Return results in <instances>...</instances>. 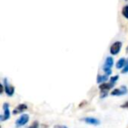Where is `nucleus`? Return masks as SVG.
<instances>
[{
    "label": "nucleus",
    "instance_id": "f257e3e1",
    "mask_svg": "<svg viewBox=\"0 0 128 128\" xmlns=\"http://www.w3.org/2000/svg\"><path fill=\"white\" fill-rule=\"evenodd\" d=\"M113 64H114L113 58L110 56L107 57L104 62V66H103V70L104 71L105 75L110 76V74H112V66H113Z\"/></svg>",
    "mask_w": 128,
    "mask_h": 128
},
{
    "label": "nucleus",
    "instance_id": "f03ea898",
    "mask_svg": "<svg viewBox=\"0 0 128 128\" xmlns=\"http://www.w3.org/2000/svg\"><path fill=\"white\" fill-rule=\"evenodd\" d=\"M122 48V42L121 41H115L110 48V53L112 55H117L120 52Z\"/></svg>",
    "mask_w": 128,
    "mask_h": 128
},
{
    "label": "nucleus",
    "instance_id": "7ed1b4c3",
    "mask_svg": "<svg viewBox=\"0 0 128 128\" xmlns=\"http://www.w3.org/2000/svg\"><path fill=\"white\" fill-rule=\"evenodd\" d=\"M3 84H4V91H6V95L9 96H12L13 94H14V92H15V88L8 84V79L7 78L4 79V82H3Z\"/></svg>",
    "mask_w": 128,
    "mask_h": 128
},
{
    "label": "nucleus",
    "instance_id": "20e7f679",
    "mask_svg": "<svg viewBox=\"0 0 128 128\" xmlns=\"http://www.w3.org/2000/svg\"><path fill=\"white\" fill-rule=\"evenodd\" d=\"M3 110H4V113L0 116V120L1 121H6L10 118L11 117V112H10L9 109V104L6 103L3 105Z\"/></svg>",
    "mask_w": 128,
    "mask_h": 128
},
{
    "label": "nucleus",
    "instance_id": "39448f33",
    "mask_svg": "<svg viewBox=\"0 0 128 128\" xmlns=\"http://www.w3.org/2000/svg\"><path fill=\"white\" fill-rule=\"evenodd\" d=\"M28 121H29V116L27 114H23V115H21L17 119L15 124H16L17 127H21V126H25Z\"/></svg>",
    "mask_w": 128,
    "mask_h": 128
},
{
    "label": "nucleus",
    "instance_id": "423d86ee",
    "mask_svg": "<svg viewBox=\"0 0 128 128\" xmlns=\"http://www.w3.org/2000/svg\"><path fill=\"white\" fill-rule=\"evenodd\" d=\"M126 93H127V88L126 86H121L118 89L113 90L110 94L112 96H123V95H126Z\"/></svg>",
    "mask_w": 128,
    "mask_h": 128
},
{
    "label": "nucleus",
    "instance_id": "0eeeda50",
    "mask_svg": "<svg viewBox=\"0 0 128 128\" xmlns=\"http://www.w3.org/2000/svg\"><path fill=\"white\" fill-rule=\"evenodd\" d=\"M82 121L88 124H91V126H98L100 124V121L98 120L96 118H92V117H87L82 118Z\"/></svg>",
    "mask_w": 128,
    "mask_h": 128
},
{
    "label": "nucleus",
    "instance_id": "6e6552de",
    "mask_svg": "<svg viewBox=\"0 0 128 128\" xmlns=\"http://www.w3.org/2000/svg\"><path fill=\"white\" fill-rule=\"evenodd\" d=\"M115 84H112V82H104V84H101L99 85V89L101 90V91H109L112 88L114 87Z\"/></svg>",
    "mask_w": 128,
    "mask_h": 128
},
{
    "label": "nucleus",
    "instance_id": "1a4fd4ad",
    "mask_svg": "<svg viewBox=\"0 0 128 128\" xmlns=\"http://www.w3.org/2000/svg\"><path fill=\"white\" fill-rule=\"evenodd\" d=\"M27 110V105L26 104H20L13 110V114H18Z\"/></svg>",
    "mask_w": 128,
    "mask_h": 128
},
{
    "label": "nucleus",
    "instance_id": "9d476101",
    "mask_svg": "<svg viewBox=\"0 0 128 128\" xmlns=\"http://www.w3.org/2000/svg\"><path fill=\"white\" fill-rule=\"evenodd\" d=\"M109 76H107V75H104V76H101V75H99V76H98V77H96V82L98 84H104V82H105L107 80L109 79Z\"/></svg>",
    "mask_w": 128,
    "mask_h": 128
},
{
    "label": "nucleus",
    "instance_id": "9b49d317",
    "mask_svg": "<svg viewBox=\"0 0 128 128\" xmlns=\"http://www.w3.org/2000/svg\"><path fill=\"white\" fill-rule=\"evenodd\" d=\"M126 60L124 58H120L118 60L117 63H116V68H117L118 70H120V68H124V65H126Z\"/></svg>",
    "mask_w": 128,
    "mask_h": 128
},
{
    "label": "nucleus",
    "instance_id": "f8f14e48",
    "mask_svg": "<svg viewBox=\"0 0 128 128\" xmlns=\"http://www.w3.org/2000/svg\"><path fill=\"white\" fill-rule=\"evenodd\" d=\"M121 13H122V15L126 18V20H128V6H124V7H123Z\"/></svg>",
    "mask_w": 128,
    "mask_h": 128
},
{
    "label": "nucleus",
    "instance_id": "ddd939ff",
    "mask_svg": "<svg viewBox=\"0 0 128 128\" xmlns=\"http://www.w3.org/2000/svg\"><path fill=\"white\" fill-rule=\"evenodd\" d=\"M122 74H126L128 73V59H126V65H124V68L122 70Z\"/></svg>",
    "mask_w": 128,
    "mask_h": 128
},
{
    "label": "nucleus",
    "instance_id": "4468645a",
    "mask_svg": "<svg viewBox=\"0 0 128 128\" xmlns=\"http://www.w3.org/2000/svg\"><path fill=\"white\" fill-rule=\"evenodd\" d=\"M118 76H114L110 77V82H112V84H116V82L118 81Z\"/></svg>",
    "mask_w": 128,
    "mask_h": 128
},
{
    "label": "nucleus",
    "instance_id": "2eb2a0df",
    "mask_svg": "<svg viewBox=\"0 0 128 128\" xmlns=\"http://www.w3.org/2000/svg\"><path fill=\"white\" fill-rule=\"evenodd\" d=\"M28 128H39V122L38 121H34Z\"/></svg>",
    "mask_w": 128,
    "mask_h": 128
},
{
    "label": "nucleus",
    "instance_id": "dca6fc26",
    "mask_svg": "<svg viewBox=\"0 0 128 128\" xmlns=\"http://www.w3.org/2000/svg\"><path fill=\"white\" fill-rule=\"evenodd\" d=\"M54 128H68L66 126H62V124H57V126H55Z\"/></svg>",
    "mask_w": 128,
    "mask_h": 128
},
{
    "label": "nucleus",
    "instance_id": "f3484780",
    "mask_svg": "<svg viewBox=\"0 0 128 128\" xmlns=\"http://www.w3.org/2000/svg\"><path fill=\"white\" fill-rule=\"evenodd\" d=\"M121 107H122V108H128V101L126 102V103H124V104L121 105Z\"/></svg>",
    "mask_w": 128,
    "mask_h": 128
}]
</instances>
